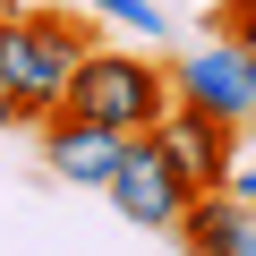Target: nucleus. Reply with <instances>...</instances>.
Listing matches in <instances>:
<instances>
[{
  "label": "nucleus",
  "mask_w": 256,
  "mask_h": 256,
  "mask_svg": "<svg viewBox=\"0 0 256 256\" xmlns=\"http://www.w3.org/2000/svg\"><path fill=\"white\" fill-rule=\"evenodd\" d=\"M94 52V26L68 9H0V68H9V111L18 128H43L77 77V60Z\"/></svg>",
  "instance_id": "obj_1"
},
{
  "label": "nucleus",
  "mask_w": 256,
  "mask_h": 256,
  "mask_svg": "<svg viewBox=\"0 0 256 256\" xmlns=\"http://www.w3.org/2000/svg\"><path fill=\"white\" fill-rule=\"evenodd\" d=\"M60 111L111 128V137H146V128L171 111V77H162V60H137V52H120V43H94L77 60V77H68Z\"/></svg>",
  "instance_id": "obj_2"
},
{
  "label": "nucleus",
  "mask_w": 256,
  "mask_h": 256,
  "mask_svg": "<svg viewBox=\"0 0 256 256\" xmlns=\"http://www.w3.org/2000/svg\"><path fill=\"white\" fill-rule=\"evenodd\" d=\"M162 77H171V102L214 111V120H230V128H256V77H248V60H239L230 34H214V43L162 60Z\"/></svg>",
  "instance_id": "obj_3"
},
{
  "label": "nucleus",
  "mask_w": 256,
  "mask_h": 256,
  "mask_svg": "<svg viewBox=\"0 0 256 256\" xmlns=\"http://www.w3.org/2000/svg\"><path fill=\"white\" fill-rule=\"evenodd\" d=\"M102 196L137 222V230H171V222L188 214V196H196V188L162 162V146H154V137H128V146H120V162H111V180H102Z\"/></svg>",
  "instance_id": "obj_4"
},
{
  "label": "nucleus",
  "mask_w": 256,
  "mask_h": 256,
  "mask_svg": "<svg viewBox=\"0 0 256 256\" xmlns=\"http://www.w3.org/2000/svg\"><path fill=\"white\" fill-rule=\"evenodd\" d=\"M146 137L162 146V162L205 196V188H222V171H230V146H239V128L230 120H214V111H188V102H171Z\"/></svg>",
  "instance_id": "obj_5"
},
{
  "label": "nucleus",
  "mask_w": 256,
  "mask_h": 256,
  "mask_svg": "<svg viewBox=\"0 0 256 256\" xmlns=\"http://www.w3.org/2000/svg\"><path fill=\"white\" fill-rule=\"evenodd\" d=\"M120 146H128V137H111V128H94V120H77V111H52V120H43V162H52L68 188H102L111 162H120Z\"/></svg>",
  "instance_id": "obj_6"
},
{
  "label": "nucleus",
  "mask_w": 256,
  "mask_h": 256,
  "mask_svg": "<svg viewBox=\"0 0 256 256\" xmlns=\"http://www.w3.org/2000/svg\"><path fill=\"white\" fill-rule=\"evenodd\" d=\"M171 230L188 239V256H256V205L230 196V188L188 196V214H180Z\"/></svg>",
  "instance_id": "obj_7"
},
{
  "label": "nucleus",
  "mask_w": 256,
  "mask_h": 256,
  "mask_svg": "<svg viewBox=\"0 0 256 256\" xmlns=\"http://www.w3.org/2000/svg\"><path fill=\"white\" fill-rule=\"evenodd\" d=\"M94 18H111V26H128L137 43H162L171 34V18H162V0H86Z\"/></svg>",
  "instance_id": "obj_8"
},
{
  "label": "nucleus",
  "mask_w": 256,
  "mask_h": 256,
  "mask_svg": "<svg viewBox=\"0 0 256 256\" xmlns=\"http://www.w3.org/2000/svg\"><path fill=\"white\" fill-rule=\"evenodd\" d=\"M222 188L256 205V146H248V128H239V146H230V171H222Z\"/></svg>",
  "instance_id": "obj_9"
},
{
  "label": "nucleus",
  "mask_w": 256,
  "mask_h": 256,
  "mask_svg": "<svg viewBox=\"0 0 256 256\" xmlns=\"http://www.w3.org/2000/svg\"><path fill=\"white\" fill-rule=\"evenodd\" d=\"M0 128H18V111H9V68H0Z\"/></svg>",
  "instance_id": "obj_10"
},
{
  "label": "nucleus",
  "mask_w": 256,
  "mask_h": 256,
  "mask_svg": "<svg viewBox=\"0 0 256 256\" xmlns=\"http://www.w3.org/2000/svg\"><path fill=\"white\" fill-rule=\"evenodd\" d=\"M239 60H248V77H256V34H239Z\"/></svg>",
  "instance_id": "obj_11"
}]
</instances>
